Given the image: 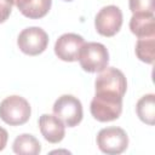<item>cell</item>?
<instances>
[{"mask_svg":"<svg viewBox=\"0 0 155 155\" xmlns=\"http://www.w3.org/2000/svg\"><path fill=\"white\" fill-rule=\"evenodd\" d=\"M127 90V81L124 73L116 68L107 67L96 78L94 81V94L124 98Z\"/></svg>","mask_w":155,"mask_h":155,"instance_id":"1","label":"cell"},{"mask_svg":"<svg viewBox=\"0 0 155 155\" xmlns=\"http://www.w3.org/2000/svg\"><path fill=\"white\" fill-rule=\"evenodd\" d=\"M31 114L29 102L17 94L8 96L0 103V119L10 126L24 125Z\"/></svg>","mask_w":155,"mask_h":155,"instance_id":"2","label":"cell"},{"mask_svg":"<svg viewBox=\"0 0 155 155\" xmlns=\"http://www.w3.org/2000/svg\"><path fill=\"white\" fill-rule=\"evenodd\" d=\"M78 61L87 73H101L108 67L109 52L101 42H85L79 52Z\"/></svg>","mask_w":155,"mask_h":155,"instance_id":"3","label":"cell"},{"mask_svg":"<svg viewBox=\"0 0 155 155\" xmlns=\"http://www.w3.org/2000/svg\"><path fill=\"white\" fill-rule=\"evenodd\" d=\"M53 114L68 127L78 126L82 120V104L79 98L71 94L58 97L52 107Z\"/></svg>","mask_w":155,"mask_h":155,"instance_id":"4","label":"cell"},{"mask_svg":"<svg viewBox=\"0 0 155 155\" xmlns=\"http://www.w3.org/2000/svg\"><path fill=\"white\" fill-rule=\"evenodd\" d=\"M97 145L104 154L117 155L124 153L128 147L127 133L116 126L102 128L97 134Z\"/></svg>","mask_w":155,"mask_h":155,"instance_id":"5","label":"cell"},{"mask_svg":"<svg viewBox=\"0 0 155 155\" xmlns=\"http://www.w3.org/2000/svg\"><path fill=\"white\" fill-rule=\"evenodd\" d=\"M17 45L24 54L38 56L46 50L48 45V35L40 27H29L19 33Z\"/></svg>","mask_w":155,"mask_h":155,"instance_id":"6","label":"cell"},{"mask_svg":"<svg viewBox=\"0 0 155 155\" xmlns=\"http://www.w3.org/2000/svg\"><path fill=\"white\" fill-rule=\"evenodd\" d=\"M90 111L99 122L116 120L122 113V99L94 94L90 104Z\"/></svg>","mask_w":155,"mask_h":155,"instance_id":"7","label":"cell"},{"mask_svg":"<svg viewBox=\"0 0 155 155\" xmlns=\"http://www.w3.org/2000/svg\"><path fill=\"white\" fill-rule=\"evenodd\" d=\"M122 25V12L115 5L102 7L94 17V28L98 34L110 38L114 36Z\"/></svg>","mask_w":155,"mask_h":155,"instance_id":"8","label":"cell"},{"mask_svg":"<svg viewBox=\"0 0 155 155\" xmlns=\"http://www.w3.org/2000/svg\"><path fill=\"white\" fill-rule=\"evenodd\" d=\"M85 44V40L81 35L75 33H65L61 35L54 44L56 56L64 62H75L78 61L79 52Z\"/></svg>","mask_w":155,"mask_h":155,"instance_id":"9","label":"cell"},{"mask_svg":"<svg viewBox=\"0 0 155 155\" xmlns=\"http://www.w3.org/2000/svg\"><path fill=\"white\" fill-rule=\"evenodd\" d=\"M39 128L44 138L50 143H59L65 136V126L54 114H42L39 117Z\"/></svg>","mask_w":155,"mask_h":155,"instance_id":"10","label":"cell"},{"mask_svg":"<svg viewBox=\"0 0 155 155\" xmlns=\"http://www.w3.org/2000/svg\"><path fill=\"white\" fill-rule=\"evenodd\" d=\"M15 5L21 13L30 19H39L45 17L52 5V0H8Z\"/></svg>","mask_w":155,"mask_h":155,"instance_id":"11","label":"cell"},{"mask_svg":"<svg viewBox=\"0 0 155 155\" xmlns=\"http://www.w3.org/2000/svg\"><path fill=\"white\" fill-rule=\"evenodd\" d=\"M130 29L137 38L155 36V16L154 13L137 12L130 19Z\"/></svg>","mask_w":155,"mask_h":155,"instance_id":"12","label":"cell"},{"mask_svg":"<svg viewBox=\"0 0 155 155\" xmlns=\"http://www.w3.org/2000/svg\"><path fill=\"white\" fill-rule=\"evenodd\" d=\"M12 150L18 155H38L41 151V144L33 134L23 133L13 140Z\"/></svg>","mask_w":155,"mask_h":155,"instance_id":"13","label":"cell"},{"mask_svg":"<svg viewBox=\"0 0 155 155\" xmlns=\"http://www.w3.org/2000/svg\"><path fill=\"white\" fill-rule=\"evenodd\" d=\"M138 117L147 125L153 126L155 122V94L149 93L139 98L136 105Z\"/></svg>","mask_w":155,"mask_h":155,"instance_id":"14","label":"cell"},{"mask_svg":"<svg viewBox=\"0 0 155 155\" xmlns=\"http://www.w3.org/2000/svg\"><path fill=\"white\" fill-rule=\"evenodd\" d=\"M136 56L139 61L153 64L155 58V36L138 38L136 44Z\"/></svg>","mask_w":155,"mask_h":155,"instance_id":"15","label":"cell"},{"mask_svg":"<svg viewBox=\"0 0 155 155\" xmlns=\"http://www.w3.org/2000/svg\"><path fill=\"white\" fill-rule=\"evenodd\" d=\"M128 6L132 13H154V0H128Z\"/></svg>","mask_w":155,"mask_h":155,"instance_id":"16","label":"cell"},{"mask_svg":"<svg viewBox=\"0 0 155 155\" xmlns=\"http://www.w3.org/2000/svg\"><path fill=\"white\" fill-rule=\"evenodd\" d=\"M12 4L8 0H0V23H4L11 15Z\"/></svg>","mask_w":155,"mask_h":155,"instance_id":"17","label":"cell"},{"mask_svg":"<svg viewBox=\"0 0 155 155\" xmlns=\"http://www.w3.org/2000/svg\"><path fill=\"white\" fill-rule=\"evenodd\" d=\"M7 139H8V133L7 131L0 126V151L5 149L6 144H7Z\"/></svg>","mask_w":155,"mask_h":155,"instance_id":"18","label":"cell"},{"mask_svg":"<svg viewBox=\"0 0 155 155\" xmlns=\"http://www.w3.org/2000/svg\"><path fill=\"white\" fill-rule=\"evenodd\" d=\"M64 1H73V0H64Z\"/></svg>","mask_w":155,"mask_h":155,"instance_id":"19","label":"cell"}]
</instances>
